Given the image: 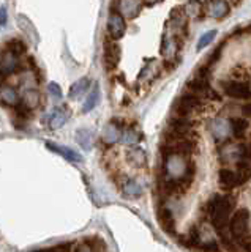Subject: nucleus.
Returning a JSON list of instances; mask_svg holds the SVG:
<instances>
[{
	"label": "nucleus",
	"mask_w": 251,
	"mask_h": 252,
	"mask_svg": "<svg viewBox=\"0 0 251 252\" xmlns=\"http://www.w3.org/2000/svg\"><path fill=\"white\" fill-rule=\"evenodd\" d=\"M234 210V200L227 195L215 194L209 203V218L215 230L221 235L223 230L229 224L231 213Z\"/></svg>",
	"instance_id": "1"
},
{
	"label": "nucleus",
	"mask_w": 251,
	"mask_h": 252,
	"mask_svg": "<svg viewBox=\"0 0 251 252\" xmlns=\"http://www.w3.org/2000/svg\"><path fill=\"white\" fill-rule=\"evenodd\" d=\"M193 167H196V164L193 161H186L185 156H179V155L164 156V175H166L164 180L183 178Z\"/></svg>",
	"instance_id": "2"
},
{
	"label": "nucleus",
	"mask_w": 251,
	"mask_h": 252,
	"mask_svg": "<svg viewBox=\"0 0 251 252\" xmlns=\"http://www.w3.org/2000/svg\"><path fill=\"white\" fill-rule=\"evenodd\" d=\"M229 232L234 240H237L240 244L247 246V238L250 233V213L248 210L242 208L237 213H234L229 219Z\"/></svg>",
	"instance_id": "3"
},
{
	"label": "nucleus",
	"mask_w": 251,
	"mask_h": 252,
	"mask_svg": "<svg viewBox=\"0 0 251 252\" xmlns=\"http://www.w3.org/2000/svg\"><path fill=\"white\" fill-rule=\"evenodd\" d=\"M186 87H188V93L194 94V96H198L199 99L207 98V99H216V101H219V94L216 92L212 90V87H210V84L207 81V77L196 76L194 79H191V81L186 84Z\"/></svg>",
	"instance_id": "4"
},
{
	"label": "nucleus",
	"mask_w": 251,
	"mask_h": 252,
	"mask_svg": "<svg viewBox=\"0 0 251 252\" xmlns=\"http://www.w3.org/2000/svg\"><path fill=\"white\" fill-rule=\"evenodd\" d=\"M201 102H202V99H199L198 96H194V94H191V93L182 94V96L177 99L176 106H174L176 117L188 118V115L196 112V110L201 107Z\"/></svg>",
	"instance_id": "5"
},
{
	"label": "nucleus",
	"mask_w": 251,
	"mask_h": 252,
	"mask_svg": "<svg viewBox=\"0 0 251 252\" xmlns=\"http://www.w3.org/2000/svg\"><path fill=\"white\" fill-rule=\"evenodd\" d=\"M221 85L227 96L235 98V99H251V89L247 84L229 81V82H221Z\"/></svg>",
	"instance_id": "6"
},
{
	"label": "nucleus",
	"mask_w": 251,
	"mask_h": 252,
	"mask_svg": "<svg viewBox=\"0 0 251 252\" xmlns=\"http://www.w3.org/2000/svg\"><path fill=\"white\" fill-rule=\"evenodd\" d=\"M21 66V62L18 55H14L10 51H3L2 55H0V76L3 79L6 76L13 74L14 71H18Z\"/></svg>",
	"instance_id": "7"
},
{
	"label": "nucleus",
	"mask_w": 251,
	"mask_h": 252,
	"mask_svg": "<svg viewBox=\"0 0 251 252\" xmlns=\"http://www.w3.org/2000/svg\"><path fill=\"white\" fill-rule=\"evenodd\" d=\"M125 30H127L125 19L117 11L111 13V16H109V19H108V32H109V35H111V38L120 39L125 33Z\"/></svg>",
	"instance_id": "8"
},
{
	"label": "nucleus",
	"mask_w": 251,
	"mask_h": 252,
	"mask_svg": "<svg viewBox=\"0 0 251 252\" xmlns=\"http://www.w3.org/2000/svg\"><path fill=\"white\" fill-rule=\"evenodd\" d=\"M120 60V47L114 44V43H108L105 44V62H106V68L108 69H114L119 65Z\"/></svg>",
	"instance_id": "9"
},
{
	"label": "nucleus",
	"mask_w": 251,
	"mask_h": 252,
	"mask_svg": "<svg viewBox=\"0 0 251 252\" xmlns=\"http://www.w3.org/2000/svg\"><path fill=\"white\" fill-rule=\"evenodd\" d=\"M46 147H48L51 152L57 153L60 156H64L67 161H72V162H79L81 161V156L77 155L74 150L68 148L65 145H57V144H52V142H48V144H46Z\"/></svg>",
	"instance_id": "10"
},
{
	"label": "nucleus",
	"mask_w": 251,
	"mask_h": 252,
	"mask_svg": "<svg viewBox=\"0 0 251 252\" xmlns=\"http://www.w3.org/2000/svg\"><path fill=\"white\" fill-rule=\"evenodd\" d=\"M0 102L6 106H18L19 104V96L18 92L11 85H3L0 87Z\"/></svg>",
	"instance_id": "11"
},
{
	"label": "nucleus",
	"mask_w": 251,
	"mask_h": 252,
	"mask_svg": "<svg viewBox=\"0 0 251 252\" xmlns=\"http://www.w3.org/2000/svg\"><path fill=\"white\" fill-rule=\"evenodd\" d=\"M158 220L163 227V230H166L168 233H174V228H176V219L172 211L168 208H161L158 211Z\"/></svg>",
	"instance_id": "12"
},
{
	"label": "nucleus",
	"mask_w": 251,
	"mask_h": 252,
	"mask_svg": "<svg viewBox=\"0 0 251 252\" xmlns=\"http://www.w3.org/2000/svg\"><path fill=\"white\" fill-rule=\"evenodd\" d=\"M218 181L223 189H232L237 186V175L229 169H221L218 172Z\"/></svg>",
	"instance_id": "13"
},
{
	"label": "nucleus",
	"mask_w": 251,
	"mask_h": 252,
	"mask_svg": "<svg viewBox=\"0 0 251 252\" xmlns=\"http://www.w3.org/2000/svg\"><path fill=\"white\" fill-rule=\"evenodd\" d=\"M210 129H212V134H214V137L215 139H224L227 137V132H229V122H226L223 120V118H216V120L212 122V126H210Z\"/></svg>",
	"instance_id": "14"
},
{
	"label": "nucleus",
	"mask_w": 251,
	"mask_h": 252,
	"mask_svg": "<svg viewBox=\"0 0 251 252\" xmlns=\"http://www.w3.org/2000/svg\"><path fill=\"white\" fill-rule=\"evenodd\" d=\"M207 6H209L210 16H212V18H215V19H221L227 13H229V5H227L226 2H221V0L210 2V3H207Z\"/></svg>",
	"instance_id": "15"
},
{
	"label": "nucleus",
	"mask_w": 251,
	"mask_h": 252,
	"mask_svg": "<svg viewBox=\"0 0 251 252\" xmlns=\"http://www.w3.org/2000/svg\"><path fill=\"white\" fill-rule=\"evenodd\" d=\"M115 6L120 8L119 14L122 16V18L123 16H127V18H135L139 11L141 3L139 2H119V3H115Z\"/></svg>",
	"instance_id": "16"
},
{
	"label": "nucleus",
	"mask_w": 251,
	"mask_h": 252,
	"mask_svg": "<svg viewBox=\"0 0 251 252\" xmlns=\"http://www.w3.org/2000/svg\"><path fill=\"white\" fill-rule=\"evenodd\" d=\"M237 185H243L251 178V161H239L237 169Z\"/></svg>",
	"instance_id": "17"
},
{
	"label": "nucleus",
	"mask_w": 251,
	"mask_h": 252,
	"mask_svg": "<svg viewBox=\"0 0 251 252\" xmlns=\"http://www.w3.org/2000/svg\"><path fill=\"white\" fill-rule=\"evenodd\" d=\"M120 126H117L114 123H109L105 131H103V140L106 142V144H114V142H117L120 139Z\"/></svg>",
	"instance_id": "18"
},
{
	"label": "nucleus",
	"mask_w": 251,
	"mask_h": 252,
	"mask_svg": "<svg viewBox=\"0 0 251 252\" xmlns=\"http://www.w3.org/2000/svg\"><path fill=\"white\" fill-rule=\"evenodd\" d=\"M67 120H68V112H67V109H56V110L52 112V117H51V120H49V125H51V128H52V129H57V128H60V126H64Z\"/></svg>",
	"instance_id": "19"
},
{
	"label": "nucleus",
	"mask_w": 251,
	"mask_h": 252,
	"mask_svg": "<svg viewBox=\"0 0 251 252\" xmlns=\"http://www.w3.org/2000/svg\"><path fill=\"white\" fill-rule=\"evenodd\" d=\"M229 128L235 137H243V134L248 129V122L243 120V118H232L229 122Z\"/></svg>",
	"instance_id": "20"
},
{
	"label": "nucleus",
	"mask_w": 251,
	"mask_h": 252,
	"mask_svg": "<svg viewBox=\"0 0 251 252\" xmlns=\"http://www.w3.org/2000/svg\"><path fill=\"white\" fill-rule=\"evenodd\" d=\"M76 140L84 150H90L93 144V134L89 129H79L76 132Z\"/></svg>",
	"instance_id": "21"
},
{
	"label": "nucleus",
	"mask_w": 251,
	"mask_h": 252,
	"mask_svg": "<svg viewBox=\"0 0 251 252\" xmlns=\"http://www.w3.org/2000/svg\"><path fill=\"white\" fill-rule=\"evenodd\" d=\"M38 102H40V94L34 90H26L24 94H22V99H21V104L26 106L27 109L32 110L34 107L38 106Z\"/></svg>",
	"instance_id": "22"
},
{
	"label": "nucleus",
	"mask_w": 251,
	"mask_h": 252,
	"mask_svg": "<svg viewBox=\"0 0 251 252\" xmlns=\"http://www.w3.org/2000/svg\"><path fill=\"white\" fill-rule=\"evenodd\" d=\"M122 191L125 195L128 197H139L141 194H143V189H141L139 183L135 180H127L122 186Z\"/></svg>",
	"instance_id": "23"
},
{
	"label": "nucleus",
	"mask_w": 251,
	"mask_h": 252,
	"mask_svg": "<svg viewBox=\"0 0 251 252\" xmlns=\"http://www.w3.org/2000/svg\"><path fill=\"white\" fill-rule=\"evenodd\" d=\"M182 243L188 248H199L201 244V235L198 227H191V230L188 232V235L185 236V240H182Z\"/></svg>",
	"instance_id": "24"
},
{
	"label": "nucleus",
	"mask_w": 251,
	"mask_h": 252,
	"mask_svg": "<svg viewBox=\"0 0 251 252\" xmlns=\"http://www.w3.org/2000/svg\"><path fill=\"white\" fill-rule=\"evenodd\" d=\"M128 161L138 165V167H143L145 164V153L141 148H131L128 152Z\"/></svg>",
	"instance_id": "25"
},
{
	"label": "nucleus",
	"mask_w": 251,
	"mask_h": 252,
	"mask_svg": "<svg viewBox=\"0 0 251 252\" xmlns=\"http://www.w3.org/2000/svg\"><path fill=\"white\" fill-rule=\"evenodd\" d=\"M89 84H90V81L89 79H79L77 82H74L73 85H72V89H70V98H76V96H79V94L82 93V92H85L89 89Z\"/></svg>",
	"instance_id": "26"
},
{
	"label": "nucleus",
	"mask_w": 251,
	"mask_h": 252,
	"mask_svg": "<svg viewBox=\"0 0 251 252\" xmlns=\"http://www.w3.org/2000/svg\"><path fill=\"white\" fill-rule=\"evenodd\" d=\"M98 98H100V90H98V85H97V89H93L92 93L87 96V99H85L84 106H82V112H89V110H92L93 107H95L97 102H98Z\"/></svg>",
	"instance_id": "27"
},
{
	"label": "nucleus",
	"mask_w": 251,
	"mask_h": 252,
	"mask_svg": "<svg viewBox=\"0 0 251 252\" xmlns=\"http://www.w3.org/2000/svg\"><path fill=\"white\" fill-rule=\"evenodd\" d=\"M6 46H8V49H6V51L13 52L14 55H18V57L21 54L26 52V44L22 43L21 39H11L10 43H6Z\"/></svg>",
	"instance_id": "28"
},
{
	"label": "nucleus",
	"mask_w": 251,
	"mask_h": 252,
	"mask_svg": "<svg viewBox=\"0 0 251 252\" xmlns=\"http://www.w3.org/2000/svg\"><path fill=\"white\" fill-rule=\"evenodd\" d=\"M120 140L123 142V144L133 145V144H136V142L139 140V137L133 129H125V131L120 132Z\"/></svg>",
	"instance_id": "29"
},
{
	"label": "nucleus",
	"mask_w": 251,
	"mask_h": 252,
	"mask_svg": "<svg viewBox=\"0 0 251 252\" xmlns=\"http://www.w3.org/2000/svg\"><path fill=\"white\" fill-rule=\"evenodd\" d=\"M216 36V30H210V32H207V33H204L202 36H201V39L198 41V49L201 51V49H204L206 46H209L212 41H214V38Z\"/></svg>",
	"instance_id": "30"
},
{
	"label": "nucleus",
	"mask_w": 251,
	"mask_h": 252,
	"mask_svg": "<svg viewBox=\"0 0 251 252\" xmlns=\"http://www.w3.org/2000/svg\"><path fill=\"white\" fill-rule=\"evenodd\" d=\"M48 92L52 94L54 98H57V99H62V89L56 84V82H51L48 85Z\"/></svg>",
	"instance_id": "31"
},
{
	"label": "nucleus",
	"mask_w": 251,
	"mask_h": 252,
	"mask_svg": "<svg viewBox=\"0 0 251 252\" xmlns=\"http://www.w3.org/2000/svg\"><path fill=\"white\" fill-rule=\"evenodd\" d=\"M100 251H103V249L92 248V246H89L87 243H82V244H79V246H76L73 252H100Z\"/></svg>",
	"instance_id": "32"
},
{
	"label": "nucleus",
	"mask_w": 251,
	"mask_h": 252,
	"mask_svg": "<svg viewBox=\"0 0 251 252\" xmlns=\"http://www.w3.org/2000/svg\"><path fill=\"white\" fill-rule=\"evenodd\" d=\"M6 21H8V16H6V10L2 6V8H0V29L5 26Z\"/></svg>",
	"instance_id": "33"
},
{
	"label": "nucleus",
	"mask_w": 251,
	"mask_h": 252,
	"mask_svg": "<svg viewBox=\"0 0 251 252\" xmlns=\"http://www.w3.org/2000/svg\"><path fill=\"white\" fill-rule=\"evenodd\" d=\"M242 112L245 115H248V117H251V102H248V104H245L242 107Z\"/></svg>",
	"instance_id": "34"
},
{
	"label": "nucleus",
	"mask_w": 251,
	"mask_h": 252,
	"mask_svg": "<svg viewBox=\"0 0 251 252\" xmlns=\"http://www.w3.org/2000/svg\"><path fill=\"white\" fill-rule=\"evenodd\" d=\"M35 252H49V251H35Z\"/></svg>",
	"instance_id": "35"
},
{
	"label": "nucleus",
	"mask_w": 251,
	"mask_h": 252,
	"mask_svg": "<svg viewBox=\"0 0 251 252\" xmlns=\"http://www.w3.org/2000/svg\"><path fill=\"white\" fill-rule=\"evenodd\" d=\"M248 30H250V32H251V26H248Z\"/></svg>",
	"instance_id": "36"
}]
</instances>
